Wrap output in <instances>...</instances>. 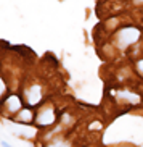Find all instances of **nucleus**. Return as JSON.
Here are the masks:
<instances>
[{"label": "nucleus", "instance_id": "obj_4", "mask_svg": "<svg viewBox=\"0 0 143 147\" xmlns=\"http://www.w3.org/2000/svg\"><path fill=\"white\" fill-rule=\"evenodd\" d=\"M7 108H8L10 112H18L19 108H21V102L18 99L16 95H11L8 100H7Z\"/></svg>", "mask_w": 143, "mask_h": 147}, {"label": "nucleus", "instance_id": "obj_6", "mask_svg": "<svg viewBox=\"0 0 143 147\" xmlns=\"http://www.w3.org/2000/svg\"><path fill=\"white\" fill-rule=\"evenodd\" d=\"M48 147H69V144H66V142H57V144H52V146H48Z\"/></svg>", "mask_w": 143, "mask_h": 147}, {"label": "nucleus", "instance_id": "obj_7", "mask_svg": "<svg viewBox=\"0 0 143 147\" xmlns=\"http://www.w3.org/2000/svg\"><path fill=\"white\" fill-rule=\"evenodd\" d=\"M5 92V82H3V79L0 78V95Z\"/></svg>", "mask_w": 143, "mask_h": 147}, {"label": "nucleus", "instance_id": "obj_8", "mask_svg": "<svg viewBox=\"0 0 143 147\" xmlns=\"http://www.w3.org/2000/svg\"><path fill=\"white\" fill-rule=\"evenodd\" d=\"M2 147H13L11 144H8L7 141H2Z\"/></svg>", "mask_w": 143, "mask_h": 147}, {"label": "nucleus", "instance_id": "obj_10", "mask_svg": "<svg viewBox=\"0 0 143 147\" xmlns=\"http://www.w3.org/2000/svg\"><path fill=\"white\" fill-rule=\"evenodd\" d=\"M135 3H140V5H142V3H143V0H135Z\"/></svg>", "mask_w": 143, "mask_h": 147}, {"label": "nucleus", "instance_id": "obj_5", "mask_svg": "<svg viewBox=\"0 0 143 147\" xmlns=\"http://www.w3.org/2000/svg\"><path fill=\"white\" fill-rule=\"evenodd\" d=\"M31 118H32V113H31V110H23L21 113H19V118H18V121H31Z\"/></svg>", "mask_w": 143, "mask_h": 147}, {"label": "nucleus", "instance_id": "obj_2", "mask_svg": "<svg viewBox=\"0 0 143 147\" xmlns=\"http://www.w3.org/2000/svg\"><path fill=\"white\" fill-rule=\"evenodd\" d=\"M53 121H55V113H53L52 108H47V110H43L40 113L39 117H37V123L42 126H47V125H52Z\"/></svg>", "mask_w": 143, "mask_h": 147}, {"label": "nucleus", "instance_id": "obj_3", "mask_svg": "<svg viewBox=\"0 0 143 147\" xmlns=\"http://www.w3.org/2000/svg\"><path fill=\"white\" fill-rule=\"evenodd\" d=\"M40 97H42V95H40V87L39 86H32L29 91H27V102H29L31 105H35L40 100Z\"/></svg>", "mask_w": 143, "mask_h": 147}, {"label": "nucleus", "instance_id": "obj_9", "mask_svg": "<svg viewBox=\"0 0 143 147\" xmlns=\"http://www.w3.org/2000/svg\"><path fill=\"white\" fill-rule=\"evenodd\" d=\"M138 69H140V73H143V60L138 61Z\"/></svg>", "mask_w": 143, "mask_h": 147}, {"label": "nucleus", "instance_id": "obj_1", "mask_svg": "<svg viewBox=\"0 0 143 147\" xmlns=\"http://www.w3.org/2000/svg\"><path fill=\"white\" fill-rule=\"evenodd\" d=\"M140 37V32L135 28H126V29L119 31V34H117V44H119V47L124 49L130 44H134L135 40Z\"/></svg>", "mask_w": 143, "mask_h": 147}]
</instances>
